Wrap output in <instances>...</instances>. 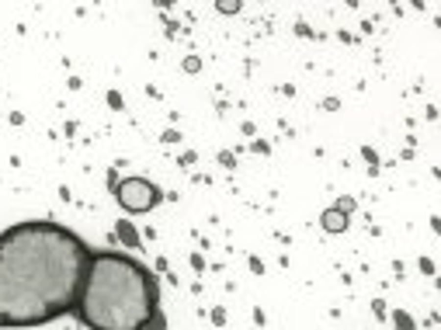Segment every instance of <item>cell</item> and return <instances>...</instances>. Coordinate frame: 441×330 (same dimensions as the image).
<instances>
[{"instance_id": "5", "label": "cell", "mask_w": 441, "mask_h": 330, "mask_svg": "<svg viewBox=\"0 0 441 330\" xmlns=\"http://www.w3.org/2000/svg\"><path fill=\"white\" fill-rule=\"evenodd\" d=\"M115 233H118V240H122L125 247H139V243H143L139 233H136V226L129 223V219H118V223H115Z\"/></svg>"}, {"instance_id": "19", "label": "cell", "mask_w": 441, "mask_h": 330, "mask_svg": "<svg viewBox=\"0 0 441 330\" xmlns=\"http://www.w3.org/2000/svg\"><path fill=\"white\" fill-rule=\"evenodd\" d=\"M337 108H341V101H334V97L323 101V112H337Z\"/></svg>"}, {"instance_id": "17", "label": "cell", "mask_w": 441, "mask_h": 330, "mask_svg": "<svg viewBox=\"0 0 441 330\" xmlns=\"http://www.w3.org/2000/svg\"><path fill=\"white\" fill-rule=\"evenodd\" d=\"M372 313H375L379 320H386V306H382V299H375V303H372Z\"/></svg>"}, {"instance_id": "14", "label": "cell", "mask_w": 441, "mask_h": 330, "mask_svg": "<svg viewBox=\"0 0 441 330\" xmlns=\"http://www.w3.org/2000/svg\"><path fill=\"white\" fill-rule=\"evenodd\" d=\"M417 268H420L424 275H434V261H427V258H420V261H417Z\"/></svg>"}, {"instance_id": "6", "label": "cell", "mask_w": 441, "mask_h": 330, "mask_svg": "<svg viewBox=\"0 0 441 330\" xmlns=\"http://www.w3.org/2000/svg\"><path fill=\"white\" fill-rule=\"evenodd\" d=\"M392 323H396L399 330H417L414 316H410V313H403V309H392Z\"/></svg>"}, {"instance_id": "10", "label": "cell", "mask_w": 441, "mask_h": 330, "mask_svg": "<svg viewBox=\"0 0 441 330\" xmlns=\"http://www.w3.org/2000/svg\"><path fill=\"white\" fill-rule=\"evenodd\" d=\"M334 209H337V212H344V215H347V212H354V198H341V202H337V205H334Z\"/></svg>"}, {"instance_id": "8", "label": "cell", "mask_w": 441, "mask_h": 330, "mask_svg": "<svg viewBox=\"0 0 441 330\" xmlns=\"http://www.w3.org/2000/svg\"><path fill=\"white\" fill-rule=\"evenodd\" d=\"M108 104L115 108V112H122V108H125V101H122V94H118V91H108Z\"/></svg>"}, {"instance_id": "2", "label": "cell", "mask_w": 441, "mask_h": 330, "mask_svg": "<svg viewBox=\"0 0 441 330\" xmlns=\"http://www.w3.org/2000/svg\"><path fill=\"white\" fill-rule=\"evenodd\" d=\"M153 275L115 250L91 254L73 309L87 330H149L156 316Z\"/></svg>"}, {"instance_id": "16", "label": "cell", "mask_w": 441, "mask_h": 330, "mask_svg": "<svg viewBox=\"0 0 441 330\" xmlns=\"http://www.w3.org/2000/svg\"><path fill=\"white\" fill-rule=\"evenodd\" d=\"M250 271H254V275H264V261H261V258H250Z\"/></svg>"}, {"instance_id": "15", "label": "cell", "mask_w": 441, "mask_h": 330, "mask_svg": "<svg viewBox=\"0 0 441 330\" xmlns=\"http://www.w3.org/2000/svg\"><path fill=\"white\" fill-rule=\"evenodd\" d=\"M164 142H181V132H177V129H167V132H164Z\"/></svg>"}, {"instance_id": "9", "label": "cell", "mask_w": 441, "mask_h": 330, "mask_svg": "<svg viewBox=\"0 0 441 330\" xmlns=\"http://www.w3.org/2000/svg\"><path fill=\"white\" fill-rule=\"evenodd\" d=\"M184 70H188V73H198V70H202V59H198V56H188V59H184Z\"/></svg>"}, {"instance_id": "4", "label": "cell", "mask_w": 441, "mask_h": 330, "mask_svg": "<svg viewBox=\"0 0 441 330\" xmlns=\"http://www.w3.org/2000/svg\"><path fill=\"white\" fill-rule=\"evenodd\" d=\"M319 226H323L327 233H344L347 230V215L337 212V209H327L323 215H319Z\"/></svg>"}, {"instance_id": "12", "label": "cell", "mask_w": 441, "mask_h": 330, "mask_svg": "<svg viewBox=\"0 0 441 330\" xmlns=\"http://www.w3.org/2000/svg\"><path fill=\"white\" fill-rule=\"evenodd\" d=\"M362 157H365V160H368V164H372V170H375V167H379V164H375V160H379V157H375V150H372V146H365V150H362Z\"/></svg>"}, {"instance_id": "3", "label": "cell", "mask_w": 441, "mask_h": 330, "mask_svg": "<svg viewBox=\"0 0 441 330\" xmlns=\"http://www.w3.org/2000/svg\"><path fill=\"white\" fill-rule=\"evenodd\" d=\"M111 191H115V202L125 212H149L160 202V188L153 181H146V177H125V181H118Z\"/></svg>"}, {"instance_id": "18", "label": "cell", "mask_w": 441, "mask_h": 330, "mask_svg": "<svg viewBox=\"0 0 441 330\" xmlns=\"http://www.w3.org/2000/svg\"><path fill=\"white\" fill-rule=\"evenodd\" d=\"M219 164H222V167H236V160H233V153H219Z\"/></svg>"}, {"instance_id": "7", "label": "cell", "mask_w": 441, "mask_h": 330, "mask_svg": "<svg viewBox=\"0 0 441 330\" xmlns=\"http://www.w3.org/2000/svg\"><path fill=\"white\" fill-rule=\"evenodd\" d=\"M216 11H219V14H236V11H240V4H236V0H219Z\"/></svg>"}, {"instance_id": "1", "label": "cell", "mask_w": 441, "mask_h": 330, "mask_svg": "<svg viewBox=\"0 0 441 330\" xmlns=\"http://www.w3.org/2000/svg\"><path fill=\"white\" fill-rule=\"evenodd\" d=\"M91 250L56 223L0 233V327H38L73 309Z\"/></svg>"}, {"instance_id": "11", "label": "cell", "mask_w": 441, "mask_h": 330, "mask_svg": "<svg viewBox=\"0 0 441 330\" xmlns=\"http://www.w3.org/2000/svg\"><path fill=\"white\" fill-rule=\"evenodd\" d=\"M212 323H216V327H226V309H222V306L212 309Z\"/></svg>"}, {"instance_id": "13", "label": "cell", "mask_w": 441, "mask_h": 330, "mask_svg": "<svg viewBox=\"0 0 441 330\" xmlns=\"http://www.w3.org/2000/svg\"><path fill=\"white\" fill-rule=\"evenodd\" d=\"M191 268L195 271H205V258H202V254H191Z\"/></svg>"}]
</instances>
